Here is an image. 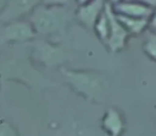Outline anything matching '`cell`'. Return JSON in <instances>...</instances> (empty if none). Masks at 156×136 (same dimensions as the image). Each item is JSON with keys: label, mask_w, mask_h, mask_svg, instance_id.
Here are the masks:
<instances>
[{"label": "cell", "mask_w": 156, "mask_h": 136, "mask_svg": "<svg viewBox=\"0 0 156 136\" xmlns=\"http://www.w3.org/2000/svg\"><path fill=\"white\" fill-rule=\"evenodd\" d=\"M62 74L68 86L88 101L100 102V98L105 96L106 83L104 77L94 70L63 68Z\"/></svg>", "instance_id": "2"}, {"label": "cell", "mask_w": 156, "mask_h": 136, "mask_svg": "<svg viewBox=\"0 0 156 136\" xmlns=\"http://www.w3.org/2000/svg\"><path fill=\"white\" fill-rule=\"evenodd\" d=\"M30 44V59L45 68L62 66L68 61L65 48L53 41L34 39Z\"/></svg>", "instance_id": "4"}, {"label": "cell", "mask_w": 156, "mask_h": 136, "mask_svg": "<svg viewBox=\"0 0 156 136\" xmlns=\"http://www.w3.org/2000/svg\"><path fill=\"white\" fill-rule=\"evenodd\" d=\"M0 136H18L15 127L5 118H0Z\"/></svg>", "instance_id": "7"}, {"label": "cell", "mask_w": 156, "mask_h": 136, "mask_svg": "<svg viewBox=\"0 0 156 136\" xmlns=\"http://www.w3.org/2000/svg\"><path fill=\"white\" fill-rule=\"evenodd\" d=\"M9 80L23 82L28 86H49L51 83L45 79L31 63V59L21 55H6L0 59V76Z\"/></svg>", "instance_id": "3"}, {"label": "cell", "mask_w": 156, "mask_h": 136, "mask_svg": "<svg viewBox=\"0 0 156 136\" xmlns=\"http://www.w3.org/2000/svg\"><path fill=\"white\" fill-rule=\"evenodd\" d=\"M36 34L28 19H18L2 23L0 27V46L25 45L36 39Z\"/></svg>", "instance_id": "5"}, {"label": "cell", "mask_w": 156, "mask_h": 136, "mask_svg": "<svg viewBox=\"0 0 156 136\" xmlns=\"http://www.w3.org/2000/svg\"><path fill=\"white\" fill-rule=\"evenodd\" d=\"M4 4H5V0H0V13L2 12V10H3Z\"/></svg>", "instance_id": "9"}, {"label": "cell", "mask_w": 156, "mask_h": 136, "mask_svg": "<svg viewBox=\"0 0 156 136\" xmlns=\"http://www.w3.org/2000/svg\"><path fill=\"white\" fill-rule=\"evenodd\" d=\"M41 4L45 5H67L71 0H41Z\"/></svg>", "instance_id": "8"}, {"label": "cell", "mask_w": 156, "mask_h": 136, "mask_svg": "<svg viewBox=\"0 0 156 136\" xmlns=\"http://www.w3.org/2000/svg\"><path fill=\"white\" fill-rule=\"evenodd\" d=\"M67 5H45L39 4L28 16L36 36L51 37L64 34L74 18V12Z\"/></svg>", "instance_id": "1"}, {"label": "cell", "mask_w": 156, "mask_h": 136, "mask_svg": "<svg viewBox=\"0 0 156 136\" xmlns=\"http://www.w3.org/2000/svg\"><path fill=\"white\" fill-rule=\"evenodd\" d=\"M41 3V0H5L4 8L0 13V23L25 19Z\"/></svg>", "instance_id": "6"}]
</instances>
